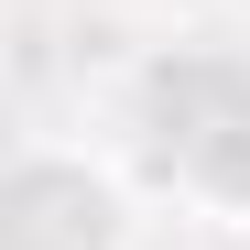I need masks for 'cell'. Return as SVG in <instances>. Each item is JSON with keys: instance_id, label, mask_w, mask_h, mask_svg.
I'll list each match as a JSON object with an SVG mask.
<instances>
[{"instance_id": "obj_1", "label": "cell", "mask_w": 250, "mask_h": 250, "mask_svg": "<svg viewBox=\"0 0 250 250\" xmlns=\"http://www.w3.org/2000/svg\"><path fill=\"white\" fill-rule=\"evenodd\" d=\"M0 250H142V196L109 152L33 131L0 185Z\"/></svg>"}, {"instance_id": "obj_2", "label": "cell", "mask_w": 250, "mask_h": 250, "mask_svg": "<svg viewBox=\"0 0 250 250\" xmlns=\"http://www.w3.org/2000/svg\"><path fill=\"white\" fill-rule=\"evenodd\" d=\"M229 11H239V22H250V0H229Z\"/></svg>"}]
</instances>
